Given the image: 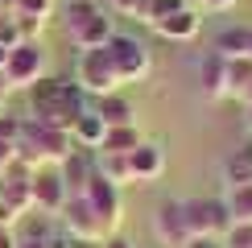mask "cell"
<instances>
[{
    "mask_svg": "<svg viewBox=\"0 0 252 248\" xmlns=\"http://www.w3.org/2000/svg\"><path fill=\"white\" fill-rule=\"evenodd\" d=\"M87 108H91V95L75 79H37L29 87V116L41 120V124H54V128L70 132V124Z\"/></svg>",
    "mask_w": 252,
    "mask_h": 248,
    "instance_id": "6da1fadb",
    "label": "cell"
},
{
    "mask_svg": "<svg viewBox=\"0 0 252 248\" xmlns=\"http://www.w3.org/2000/svg\"><path fill=\"white\" fill-rule=\"evenodd\" d=\"M75 153V141H70L66 128H54V124H41L33 116L21 120V137H17V157L25 165H33V170H41V165H62Z\"/></svg>",
    "mask_w": 252,
    "mask_h": 248,
    "instance_id": "7a4b0ae2",
    "label": "cell"
},
{
    "mask_svg": "<svg viewBox=\"0 0 252 248\" xmlns=\"http://www.w3.org/2000/svg\"><path fill=\"white\" fill-rule=\"evenodd\" d=\"M62 29H66V37L75 41L79 50L108 46V37L116 33V25H112L108 8L95 4V0H70V4L62 8Z\"/></svg>",
    "mask_w": 252,
    "mask_h": 248,
    "instance_id": "3957f363",
    "label": "cell"
},
{
    "mask_svg": "<svg viewBox=\"0 0 252 248\" xmlns=\"http://www.w3.org/2000/svg\"><path fill=\"white\" fill-rule=\"evenodd\" d=\"M75 83L87 91L91 99L95 95H108V91H124V83L112 66V54L108 46H95V50H79V62H75Z\"/></svg>",
    "mask_w": 252,
    "mask_h": 248,
    "instance_id": "277c9868",
    "label": "cell"
},
{
    "mask_svg": "<svg viewBox=\"0 0 252 248\" xmlns=\"http://www.w3.org/2000/svg\"><path fill=\"white\" fill-rule=\"evenodd\" d=\"M4 79H8V91H29L37 79H46V50H41V41H17L8 50Z\"/></svg>",
    "mask_w": 252,
    "mask_h": 248,
    "instance_id": "5b68a950",
    "label": "cell"
},
{
    "mask_svg": "<svg viewBox=\"0 0 252 248\" xmlns=\"http://www.w3.org/2000/svg\"><path fill=\"white\" fill-rule=\"evenodd\" d=\"M108 54H112V66H116L120 83H141L153 70V58H149V50H145V41H136L128 33H112L108 37Z\"/></svg>",
    "mask_w": 252,
    "mask_h": 248,
    "instance_id": "8992f818",
    "label": "cell"
},
{
    "mask_svg": "<svg viewBox=\"0 0 252 248\" xmlns=\"http://www.w3.org/2000/svg\"><path fill=\"white\" fill-rule=\"evenodd\" d=\"M182 215H186L190 236H223L232 227L223 199H182Z\"/></svg>",
    "mask_w": 252,
    "mask_h": 248,
    "instance_id": "52a82bcc",
    "label": "cell"
},
{
    "mask_svg": "<svg viewBox=\"0 0 252 248\" xmlns=\"http://www.w3.org/2000/svg\"><path fill=\"white\" fill-rule=\"evenodd\" d=\"M79 194L87 199L91 211H95V219L103 223V232H108V236L116 232V223H120V186H116V182H108V178L95 170Z\"/></svg>",
    "mask_w": 252,
    "mask_h": 248,
    "instance_id": "ba28073f",
    "label": "cell"
},
{
    "mask_svg": "<svg viewBox=\"0 0 252 248\" xmlns=\"http://www.w3.org/2000/svg\"><path fill=\"white\" fill-rule=\"evenodd\" d=\"M29 190H33V207L41 215H50V219H58L62 203L70 199V186H66V178H62L58 165H41V170H33Z\"/></svg>",
    "mask_w": 252,
    "mask_h": 248,
    "instance_id": "9c48e42d",
    "label": "cell"
},
{
    "mask_svg": "<svg viewBox=\"0 0 252 248\" xmlns=\"http://www.w3.org/2000/svg\"><path fill=\"white\" fill-rule=\"evenodd\" d=\"M58 227L62 232L70 236V240H103V223L95 219V211H91L87 207V199H83V194H70L66 203H62V211H58Z\"/></svg>",
    "mask_w": 252,
    "mask_h": 248,
    "instance_id": "30bf717a",
    "label": "cell"
},
{
    "mask_svg": "<svg viewBox=\"0 0 252 248\" xmlns=\"http://www.w3.org/2000/svg\"><path fill=\"white\" fill-rule=\"evenodd\" d=\"M153 236H157L161 248H186V244H190V227H186V215H182V199L157 203V211H153Z\"/></svg>",
    "mask_w": 252,
    "mask_h": 248,
    "instance_id": "8fae6325",
    "label": "cell"
},
{
    "mask_svg": "<svg viewBox=\"0 0 252 248\" xmlns=\"http://www.w3.org/2000/svg\"><path fill=\"white\" fill-rule=\"evenodd\" d=\"M128 170H132V182H157V178L165 174V145L145 137V141L128 153Z\"/></svg>",
    "mask_w": 252,
    "mask_h": 248,
    "instance_id": "7c38bea8",
    "label": "cell"
},
{
    "mask_svg": "<svg viewBox=\"0 0 252 248\" xmlns=\"http://www.w3.org/2000/svg\"><path fill=\"white\" fill-rule=\"evenodd\" d=\"M203 17H207V13H198V8L182 4V8H174L170 17H161L153 29H157L165 41H194L198 33H203Z\"/></svg>",
    "mask_w": 252,
    "mask_h": 248,
    "instance_id": "4fadbf2b",
    "label": "cell"
},
{
    "mask_svg": "<svg viewBox=\"0 0 252 248\" xmlns=\"http://www.w3.org/2000/svg\"><path fill=\"white\" fill-rule=\"evenodd\" d=\"M198 83H203L207 99H227V58H219L215 50H207L198 62Z\"/></svg>",
    "mask_w": 252,
    "mask_h": 248,
    "instance_id": "5bb4252c",
    "label": "cell"
},
{
    "mask_svg": "<svg viewBox=\"0 0 252 248\" xmlns=\"http://www.w3.org/2000/svg\"><path fill=\"white\" fill-rule=\"evenodd\" d=\"M91 108L103 116V124H108V128H116V124H136V108H132V99L124 95V91L95 95V99H91Z\"/></svg>",
    "mask_w": 252,
    "mask_h": 248,
    "instance_id": "9a60e30c",
    "label": "cell"
},
{
    "mask_svg": "<svg viewBox=\"0 0 252 248\" xmlns=\"http://www.w3.org/2000/svg\"><path fill=\"white\" fill-rule=\"evenodd\" d=\"M103 137H108V124H103V116L95 108H87L75 124H70V141H75V149H91V153H95L103 145Z\"/></svg>",
    "mask_w": 252,
    "mask_h": 248,
    "instance_id": "2e32d148",
    "label": "cell"
},
{
    "mask_svg": "<svg viewBox=\"0 0 252 248\" xmlns=\"http://www.w3.org/2000/svg\"><path fill=\"white\" fill-rule=\"evenodd\" d=\"M58 170H62V178H66L70 194H79L83 186H87V178L95 174V153H91V149H75L66 161L58 165Z\"/></svg>",
    "mask_w": 252,
    "mask_h": 248,
    "instance_id": "e0dca14e",
    "label": "cell"
},
{
    "mask_svg": "<svg viewBox=\"0 0 252 248\" xmlns=\"http://www.w3.org/2000/svg\"><path fill=\"white\" fill-rule=\"evenodd\" d=\"M141 141H145V132L136 128V124H116V128H108V137H103V145L95 153H124V157H128Z\"/></svg>",
    "mask_w": 252,
    "mask_h": 248,
    "instance_id": "ac0fdd59",
    "label": "cell"
},
{
    "mask_svg": "<svg viewBox=\"0 0 252 248\" xmlns=\"http://www.w3.org/2000/svg\"><path fill=\"white\" fill-rule=\"evenodd\" d=\"M95 170L116 186H132V170H128V157L124 153H95Z\"/></svg>",
    "mask_w": 252,
    "mask_h": 248,
    "instance_id": "d6986e66",
    "label": "cell"
},
{
    "mask_svg": "<svg viewBox=\"0 0 252 248\" xmlns=\"http://www.w3.org/2000/svg\"><path fill=\"white\" fill-rule=\"evenodd\" d=\"M227 215H232V223H252V182L244 186H227Z\"/></svg>",
    "mask_w": 252,
    "mask_h": 248,
    "instance_id": "ffe728a7",
    "label": "cell"
},
{
    "mask_svg": "<svg viewBox=\"0 0 252 248\" xmlns=\"http://www.w3.org/2000/svg\"><path fill=\"white\" fill-rule=\"evenodd\" d=\"M223 178H227V186H244V182H252V145L236 149L232 157L223 161Z\"/></svg>",
    "mask_w": 252,
    "mask_h": 248,
    "instance_id": "44dd1931",
    "label": "cell"
},
{
    "mask_svg": "<svg viewBox=\"0 0 252 248\" xmlns=\"http://www.w3.org/2000/svg\"><path fill=\"white\" fill-rule=\"evenodd\" d=\"M248 33L252 29H223V33L211 41V50L219 58H244L248 54Z\"/></svg>",
    "mask_w": 252,
    "mask_h": 248,
    "instance_id": "7402d4cb",
    "label": "cell"
},
{
    "mask_svg": "<svg viewBox=\"0 0 252 248\" xmlns=\"http://www.w3.org/2000/svg\"><path fill=\"white\" fill-rule=\"evenodd\" d=\"M252 83V58H227V95H236L240 99V91H244Z\"/></svg>",
    "mask_w": 252,
    "mask_h": 248,
    "instance_id": "603a6c76",
    "label": "cell"
},
{
    "mask_svg": "<svg viewBox=\"0 0 252 248\" xmlns=\"http://www.w3.org/2000/svg\"><path fill=\"white\" fill-rule=\"evenodd\" d=\"M54 13V0H17L13 4V17H37V21H50Z\"/></svg>",
    "mask_w": 252,
    "mask_h": 248,
    "instance_id": "cb8c5ba5",
    "label": "cell"
},
{
    "mask_svg": "<svg viewBox=\"0 0 252 248\" xmlns=\"http://www.w3.org/2000/svg\"><path fill=\"white\" fill-rule=\"evenodd\" d=\"M219 240H223V248H252V223H232Z\"/></svg>",
    "mask_w": 252,
    "mask_h": 248,
    "instance_id": "d4e9b609",
    "label": "cell"
},
{
    "mask_svg": "<svg viewBox=\"0 0 252 248\" xmlns=\"http://www.w3.org/2000/svg\"><path fill=\"white\" fill-rule=\"evenodd\" d=\"M186 0H149V8H145V25H157L161 17H170L174 8H182Z\"/></svg>",
    "mask_w": 252,
    "mask_h": 248,
    "instance_id": "484cf974",
    "label": "cell"
},
{
    "mask_svg": "<svg viewBox=\"0 0 252 248\" xmlns=\"http://www.w3.org/2000/svg\"><path fill=\"white\" fill-rule=\"evenodd\" d=\"M116 13H124V17H136V21H145V8H149V0H108Z\"/></svg>",
    "mask_w": 252,
    "mask_h": 248,
    "instance_id": "4316f807",
    "label": "cell"
},
{
    "mask_svg": "<svg viewBox=\"0 0 252 248\" xmlns=\"http://www.w3.org/2000/svg\"><path fill=\"white\" fill-rule=\"evenodd\" d=\"M21 120H25V116L0 112V141H17V137H21Z\"/></svg>",
    "mask_w": 252,
    "mask_h": 248,
    "instance_id": "83f0119b",
    "label": "cell"
},
{
    "mask_svg": "<svg viewBox=\"0 0 252 248\" xmlns=\"http://www.w3.org/2000/svg\"><path fill=\"white\" fill-rule=\"evenodd\" d=\"M99 248H136V244L128 240V236H116V232H112V236H103V240H99Z\"/></svg>",
    "mask_w": 252,
    "mask_h": 248,
    "instance_id": "f1b7e54d",
    "label": "cell"
},
{
    "mask_svg": "<svg viewBox=\"0 0 252 248\" xmlns=\"http://www.w3.org/2000/svg\"><path fill=\"white\" fill-rule=\"evenodd\" d=\"M186 248H223V240H219V236H190Z\"/></svg>",
    "mask_w": 252,
    "mask_h": 248,
    "instance_id": "f546056e",
    "label": "cell"
},
{
    "mask_svg": "<svg viewBox=\"0 0 252 248\" xmlns=\"http://www.w3.org/2000/svg\"><path fill=\"white\" fill-rule=\"evenodd\" d=\"M13 157H17V141H0V170H4Z\"/></svg>",
    "mask_w": 252,
    "mask_h": 248,
    "instance_id": "4dcf8cb0",
    "label": "cell"
},
{
    "mask_svg": "<svg viewBox=\"0 0 252 248\" xmlns=\"http://www.w3.org/2000/svg\"><path fill=\"white\" fill-rule=\"evenodd\" d=\"M0 248H21L17 232H13V227H4V223H0Z\"/></svg>",
    "mask_w": 252,
    "mask_h": 248,
    "instance_id": "1f68e13d",
    "label": "cell"
},
{
    "mask_svg": "<svg viewBox=\"0 0 252 248\" xmlns=\"http://www.w3.org/2000/svg\"><path fill=\"white\" fill-rule=\"evenodd\" d=\"M13 4L17 0H0V17H13Z\"/></svg>",
    "mask_w": 252,
    "mask_h": 248,
    "instance_id": "d6a6232c",
    "label": "cell"
},
{
    "mask_svg": "<svg viewBox=\"0 0 252 248\" xmlns=\"http://www.w3.org/2000/svg\"><path fill=\"white\" fill-rule=\"evenodd\" d=\"M240 99H244V108H252V83H248L244 91H240Z\"/></svg>",
    "mask_w": 252,
    "mask_h": 248,
    "instance_id": "836d02e7",
    "label": "cell"
},
{
    "mask_svg": "<svg viewBox=\"0 0 252 248\" xmlns=\"http://www.w3.org/2000/svg\"><path fill=\"white\" fill-rule=\"evenodd\" d=\"M21 248H50V244H41V240H21Z\"/></svg>",
    "mask_w": 252,
    "mask_h": 248,
    "instance_id": "e575fe53",
    "label": "cell"
},
{
    "mask_svg": "<svg viewBox=\"0 0 252 248\" xmlns=\"http://www.w3.org/2000/svg\"><path fill=\"white\" fill-rule=\"evenodd\" d=\"M0 95H8V79H4V70H0Z\"/></svg>",
    "mask_w": 252,
    "mask_h": 248,
    "instance_id": "d590c367",
    "label": "cell"
},
{
    "mask_svg": "<svg viewBox=\"0 0 252 248\" xmlns=\"http://www.w3.org/2000/svg\"><path fill=\"white\" fill-rule=\"evenodd\" d=\"M4 62H8V46H0V70H4Z\"/></svg>",
    "mask_w": 252,
    "mask_h": 248,
    "instance_id": "8d00e7d4",
    "label": "cell"
},
{
    "mask_svg": "<svg viewBox=\"0 0 252 248\" xmlns=\"http://www.w3.org/2000/svg\"><path fill=\"white\" fill-rule=\"evenodd\" d=\"M244 124H248V132H252V108H248V112H244Z\"/></svg>",
    "mask_w": 252,
    "mask_h": 248,
    "instance_id": "74e56055",
    "label": "cell"
},
{
    "mask_svg": "<svg viewBox=\"0 0 252 248\" xmlns=\"http://www.w3.org/2000/svg\"><path fill=\"white\" fill-rule=\"evenodd\" d=\"M248 58H252V33H248Z\"/></svg>",
    "mask_w": 252,
    "mask_h": 248,
    "instance_id": "f35d334b",
    "label": "cell"
},
{
    "mask_svg": "<svg viewBox=\"0 0 252 248\" xmlns=\"http://www.w3.org/2000/svg\"><path fill=\"white\" fill-rule=\"evenodd\" d=\"M0 112H4V95H0Z\"/></svg>",
    "mask_w": 252,
    "mask_h": 248,
    "instance_id": "ab89813d",
    "label": "cell"
}]
</instances>
